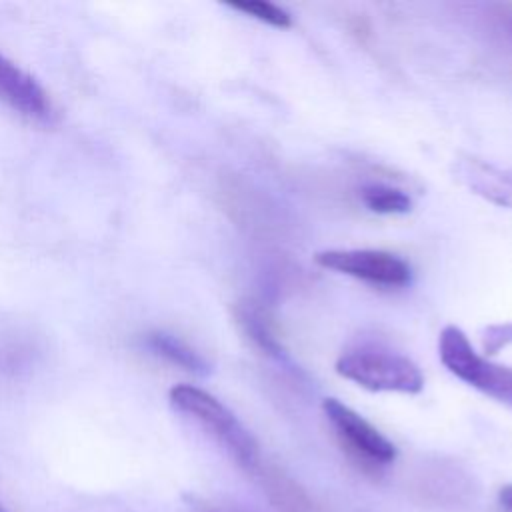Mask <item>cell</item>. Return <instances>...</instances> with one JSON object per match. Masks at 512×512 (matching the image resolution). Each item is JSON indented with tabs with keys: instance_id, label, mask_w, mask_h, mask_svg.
<instances>
[{
	"instance_id": "cell-12",
	"label": "cell",
	"mask_w": 512,
	"mask_h": 512,
	"mask_svg": "<svg viewBox=\"0 0 512 512\" xmlns=\"http://www.w3.org/2000/svg\"><path fill=\"white\" fill-rule=\"evenodd\" d=\"M512 342V322L490 324L482 332V348L486 354H496Z\"/></svg>"
},
{
	"instance_id": "cell-14",
	"label": "cell",
	"mask_w": 512,
	"mask_h": 512,
	"mask_svg": "<svg viewBox=\"0 0 512 512\" xmlns=\"http://www.w3.org/2000/svg\"><path fill=\"white\" fill-rule=\"evenodd\" d=\"M0 512H6V510H4V508H0Z\"/></svg>"
},
{
	"instance_id": "cell-7",
	"label": "cell",
	"mask_w": 512,
	"mask_h": 512,
	"mask_svg": "<svg viewBox=\"0 0 512 512\" xmlns=\"http://www.w3.org/2000/svg\"><path fill=\"white\" fill-rule=\"evenodd\" d=\"M454 178L476 196L512 210V174L472 156H460L452 164Z\"/></svg>"
},
{
	"instance_id": "cell-5",
	"label": "cell",
	"mask_w": 512,
	"mask_h": 512,
	"mask_svg": "<svg viewBox=\"0 0 512 512\" xmlns=\"http://www.w3.org/2000/svg\"><path fill=\"white\" fill-rule=\"evenodd\" d=\"M314 262L326 270L378 286L396 288L410 282V266L400 256L386 250H322L314 254Z\"/></svg>"
},
{
	"instance_id": "cell-4",
	"label": "cell",
	"mask_w": 512,
	"mask_h": 512,
	"mask_svg": "<svg viewBox=\"0 0 512 512\" xmlns=\"http://www.w3.org/2000/svg\"><path fill=\"white\" fill-rule=\"evenodd\" d=\"M326 420L342 446L364 466H388L396 460L398 450L376 426L354 412L338 398H326L322 402Z\"/></svg>"
},
{
	"instance_id": "cell-6",
	"label": "cell",
	"mask_w": 512,
	"mask_h": 512,
	"mask_svg": "<svg viewBox=\"0 0 512 512\" xmlns=\"http://www.w3.org/2000/svg\"><path fill=\"white\" fill-rule=\"evenodd\" d=\"M0 100L32 120L46 122L52 116L46 90L4 54H0Z\"/></svg>"
},
{
	"instance_id": "cell-11",
	"label": "cell",
	"mask_w": 512,
	"mask_h": 512,
	"mask_svg": "<svg viewBox=\"0 0 512 512\" xmlns=\"http://www.w3.org/2000/svg\"><path fill=\"white\" fill-rule=\"evenodd\" d=\"M228 6L252 16L260 22H266L274 28H290L292 26V16L282 6L266 2V0H238V2H228Z\"/></svg>"
},
{
	"instance_id": "cell-1",
	"label": "cell",
	"mask_w": 512,
	"mask_h": 512,
	"mask_svg": "<svg viewBox=\"0 0 512 512\" xmlns=\"http://www.w3.org/2000/svg\"><path fill=\"white\" fill-rule=\"evenodd\" d=\"M168 398L174 410L198 422L242 470L260 476L262 480L268 476L256 438L218 398L190 384L174 386Z\"/></svg>"
},
{
	"instance_id": "cell-13",
	"label": "cell",
	"mask_w": 512,
	"mask_h": 512,
	"mask_svg": "<svg viewBox=\"0 0 512 512\" xmlns=\"http://www.w3.org/2000/svg\"><path fill=\"white\" fill-rule=\"evenodd\" d=\"M498 504L504 512H512V484H506L498 490Z\"/></svg>"
},
{
	"instance_id": "cell-9",
	"label": "cell",
	"mask_w": 512,
	"mask_h": 512,
	"mask_svg": "<svg viewBox=\"0 0 512 512\" xmlns=\"http://www.w3.org/2000/svg\"><path fill=\"white\" fill-rule=\"evenodd\" d=\"M144 346L152 354H156V356L164 358L166 362H170V364H174V366H178L182 370H188L192 374L204 376V374L210 372L208 362L194 348H190L184 340H180L174 334L150 332L144 338Z\"/></svg>"
},
{
	"instance_id": "cell-3",
	"label": "cell",
	"mask_w": 512,
	"mask_h": 512,
	"mask_svg": "<svg viewBox=\"0 0 512 512\" xmlns=\"http://www.w3.org/2000/svg\"><path fill=\"white\" fill-rule=\"evenodd\" d=\"M336 372L372 392L418 394L424 388L420 368L406 356L382 350H354L336 360Z\"/></svg>"
},
{
	"instance_id": "cell-2",
	"label": "cell",
	"mask_w": 512,
	"mask_h": 512,
	"mask_svg": "<svg viewBox=\"0 0 512 512\" xmlns=\"http://www.w3.org/2000/svg\"><path fill=\"white\" fill-rule=\"evenodd\" d=\"M438 354L450 374L482 394L512 406V368L482 358L458 326H444Z\"/></svg>"
},
{
	"instance_id": "cell-10",
	"label": "cell",
	"mask_w": 512,
	"mask_h": 512,
	"mask_svg": "<svg viewBox=\"0 0 512 512\" xmlns=\"http://www.w3.org/2000/svg\"><path fill=\"white\" fill-rule=\"evenodd\" d=\"M364 206L376 214H406L412 208V198L388 184H368L360 190Z\"/></svg>"
},
{
	"instance_id": "cell-8",
	"label": "cell",
	"mask_w": 512,
	"mask_h": 512,
	"mask_svg": "<svg viewBox=\"0 0 512 512\" xmlns=\"http://www.w3.org/2000/svg\"><path fill=\"white\" fill-rule=\"evenodd\" d=\"M234 316L242 332L268 356H274L278 360L286 358V350L282 348L278 336L274 334V328L270 324V318L262 308H258L254 302H242L234 308Z\"/></svg>"
}]
</instances>
